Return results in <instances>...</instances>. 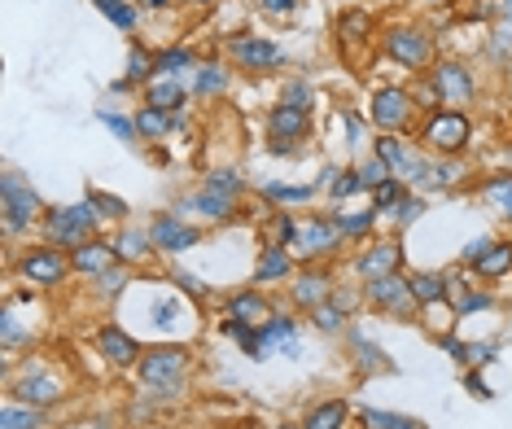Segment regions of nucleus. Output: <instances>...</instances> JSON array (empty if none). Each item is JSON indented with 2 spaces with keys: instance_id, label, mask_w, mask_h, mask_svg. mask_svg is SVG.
I'll list each match as a JSON object with an SVG mask.
<instances>
[{
  "instance_id": "obj_1",
  "label": "nucleus",
  "mask_w": 512,
  "mask_h": 429,
  "mask_svg": "<svg viewBox=\"0 0 512 429\" xmlns=\"http://www.w3.org/2000/svg\"><path fill=\"white\" fill-rule=\"evenodd\" d=\"M5 390H9V399L49 412V408H57V403L66 399V394H71V377H66L57 364H49V359L27 355L18 368H9Z\"/></svg>"
},
{
  "instance_id": "obj_2",
  "label": "nucleus",
  "mask_w": 512,
  "mask_h": 429,
  "mask_svg": "<svg viewBox=\"0 0 512 429\" xmlns=\"http://www.w3.org/2000/svg\"><path fill=\"white\" fill-rule=\"evenodd\" d=\"M377 53L412 75H429L438 62V40L425 22H390V27H381Z\"/></svg>"
},
{
  "instance_id": "obj_3",
  "label": "nucleus",
  "mask_w": 512,
  "mask_h": 429,
  "mask_svg": "<svg viewBox=\"0 0 512 429\" xmlns=\"http://www.w3.org/2000/svg\"><path fill=\"white\" fill-rule=\"evenodd\" d=\"M189 373H193V351L189 346H149L136 364V381L154 394V399H176L189 386Z\"/></svg>"
},
{
  "instance_id": "obj_4",
  "label": "nucleus",
  "mask_w": 512,
  "mask_h": 429,
  "mask_svg": "<svg viewBox=\"0 0 512 429\" xmlns=\"http://www.w3.org/2000/svg\"><path fill=\"white\" fill-rule=\"evenodd\" d=\"M9 272H14L22 285H31V289H62L75 276V263H71V250L49 246V241H36V246L18 250L14 259H9Z\"/></svg>"
},
{
  "instance_id": "obj_5",
  "label": "nucleus",
  "mask_w": 512,
  "mask_h": 429,
  "mask_svg": "<svg viewBox=\"0 0 512 429\" xmlns=\"http://www.w3.org/2000/svg\"><path fill=\"white\" fill-rule=\"evenodd\" d=\"M364 119L377 136H407V132H416V123H421V110H416V101H412V88L381 84V88H372Z\"/></svg>"
},
{
  "instance_id": "obj_6",
  "label": "nucleus",
  "mask_w": 512,
  "mask_h": 429,
  "mask_svg": "<svg viewBox=\"0 0 512 429\" xmlns=\"http://www.w3.org/2000/svg\"><path fill=\"white\" fill-rule=\"evenodd\" d=\"M416 141L429 158H464V149L473 141V119L464 110L442 106L416 123Z\"/></svg>"
},
{
  "instance_id": "obj_7",
  "label": "nucleus",
  "mask_w": 512,
  "mask_h": 429,
  "mask_svg": "<svg viewBox=\"0 0 512 429\" xmlns=\"http://www.w3.org/2000/svg\"><path fill=\"white\" fill-rule=\"evenodd\" d=\"M101 233V215L92 211V202L84 197V202L75 206H49L40 219V241H49V246H62V250H75L84 246L88 237Z\"/></svg>"
},
{
  "instance_id": "obj_8",
  "label": "nucleus",
  "mask_w": 512,
  "mask_h": 429,
  "mask_svg": "<svg viewBox=\"0 0 512 429\" xmlns=\"http://www.w3.org/2000/svg\"><path fill=\"white\" fill-rule=\"evenodd\" d=\"M342 233H337V224L329 215L311 211V215H298L294 224V241H289V250H294L298 263H333L337 254H342Z\"/></svg>"
},
{
  "instance_id": "obj_9",
  "label": "nucleus",
  "mask_w": 512,
  "mask_h": 429,
  "mask_svg": "<svg viewBox=\"0 0 512 429\" xmlns=\"http://www.w3.org/2000/svg\"><path fill=\"white\" fill-rule=\"evenodd\" d=\"M364 311H377L386 320H399V324H412L421 316V303H416L412 285H407V272H394V276H381V281H368L364 285Z\"/></svg>"
},
{
  "instance_id": "obj_10",
  "label": "nucleus",
  "mask_w": 512,
  "mask_h": 429,
  "mask_svg": "<svg viewBox=\"0 0 512 429\" xmlns=\"http://www.w3.org/2000/svg\"><path fill=\"white\" fill-rule=\"evenodd\" d=\"M460 268L482 285H495V281H504V276H512V233L469 241L460 254Z\"/></svg>"
},
{
  "instance_id": "obj_11",
  "label": "nucleus",
  "mask_w": 512,
  "mask_h": 429,
  "mask_svg": "<svg viewBox=\"0 0 512 429\" xmlns=\"http://www.w3.org/2000/svg\"><path fill=\"white\" fill-rule=\"evenodd\" d=\"M224 62L232 71H246V75H272L285 66V49H281V40H267V36H228Z\"/></svg>"
},
{
  "instance_id": "obj_12",
  "label": "nucleus",
  "mask_w": 512,
  "mask_h": 429,
  "mask_svg": "<svg viewBox=\"0 0 512 429\" xmlns=\"http://www.w3.org/2000/svg\"><path fill=\"white\" fill-rule=\"evenodd\" d=\"M316 127V114L311 106H289V101H276L263 119V132H267V149L272 154H289L294 145H302Z\"/></svg>"
},
{
  "instance_id": "obj_13",
  "label": "nucleus",
  "mask_w": 512,
  "mask_h": 429,
  "mask_svg": "<svg viewBox=\"0 0 512 429\" xmlns=\"http://www.w3.org/2000/svg\"><path fill=\"white\" fill-rule=\"evenodd\" d=\"M337 289V276H333V263H298L294 281L285 285V298L298 316H311L320 303H329Z\"/></svg>"
},
{
  "instance_id": "obj_14",
  "label": "nucleus",
  "mask_w": 512,
  "mask_h": 429,
  "mask_svg": "<svg viewBox=\"0 0 512 429\" xmlns=\"http://www.w3.org/2000/svg\"><path fill=\"white\" fill-rule=\"evenodd\" d=\"M403 263H407L403 241H399V233H390V237L364 241V246L355 250V259H351V272H355L359 285H368V281H381V276L403 272Z\"/></svg>"
},
{
  "instance_id": "obj_15",
  "label": "nucleus",
  "mask_w": 512,
  "mask_h": 429,
  "mask_svg": "<svg viewBox=\"0 0 512 429\" xmlns=\"http://www.w3.org/2000/svg\"><path fill=\"white\" fill-rule=\"evenodd\" d=\"M0 193H5V233L9 237L27 233V228H40V219H44L49 206L40 202V193L31 189V184H22L18 176H5Z\"/></svg>"
},
{
  "instance_id": "obj_16",
  "label": "nucleus",
  "mask_w": 512,
  "mask_h": 429,
  "mask_svg": "<svg viewBox=\"0 0 512 429\" xmlns=\"http://www.w3.org/2000/svg\"><path fill=\"white\" fill-rule=\"evenodd\" d=\"M429 79H434L438 92H442V106L469 110L477 101V79H473V71L460 62V57H438L434 71H429Z\"/></svg>"
},
{
  "instance_id": "obj_17",
  "label": "nucleus",
  "mask_w": 512,
  "mask_h": 429,
  "mask_svg": "<svg viewBox=\"0 0 512 429\" xmlns=\"http://www.w3.org/2000/svg\"><path fill=\"white\" fill-rule=\"evenodd\" d=\"M333 40L342 53H355V49H377L381 40V27H377V14L364 5H346L333 22Z\"/></svg>"
},
{
  "instance_id": "obj_18",
  "label": "nucleus",
  "mask_w": 512,
  "mask_h": 429,
  "mask_svg": "<svg viewBox=\"0 0 512 429\" xmlns=\"http://www.w3.org/2000/svg\"><path fill=\"white\" fill-rule=\"evenodd\" d=\"M149 237H154L158 254H184V250H197L206 241V228L193 224V219H184L176 211L167 215H154V224H149Z\"/></svg>"
},
{
  "instance_id": "obj_19",
  "label": "nucleus",
  "mask_w": 512,
  "mask_h": 429,
  "mask_svg": "<svg viewBox=\"0 0 512 429\" xmlns=\"http://www.w3.org/2000/svg\"><path fill=\"white\" fill-rule=\"evenodd\" d=\"M294 272H298V259H294V250L289 246H272V241H263L259 254H254V272H250V285H259V289H272V285H289L294 281Z\"/></svg>"
},
{
  "instance_id": "obj_20",
  "label": "nucleus",
  "mask_w": 512,
  "mask_h": 429,
  "mask_svg": "<svg viewBox=\"0 0 512 429\" xmlns=\"http://www.w3.org/2000/svg\"><path fill=\"white\" fill-rule=\"evenodd\" d=\"M92 346H97V355L106 359L110 368H136L141 364V355H145V346L136 342L127 329H119V324H97Z\"/></svg>"
},
{
  "instance_id": "obj_21",
  "label": "nucleus",
  "mask_w": 512,
  "mask_h": 429,
  "mask_svg": "<svg viewBox=\"0 0 512 429\" xmlns=\"http://www.w3.org/2000/svg\"><path fill=\"white\" fill-rule=\"evenodd\" d=\"M110 241H114V254H119L123 268H149V263L158 259V246H154V237H149V228L119 224L110 233Z\"/></svg>"
},
{
  "instance_id": "obj_22",
  "label": "nucleus",
  "mask_w": 512,
  "mask_h": 429,
  "mask_svg": "<svg viewBox=\"0 0 512 429\" xmlns=\"http://www.w3.org/2000/svg\"><path fill=\"white\" fill-rule=\"evenodd\" d=\"M272 316H276V311H272V298H267V289L246 285V289H237V294H228V320L246 324V329H263Z\"/></svg>"
},
{
  "instance_id": "obj_23",
  "label": "nucleus",
  "mask_w": 512,
  "mask_h": 429,
  "mask_svg": "<svg viewBox=\"0 0 512 429\" xmlns=\"http://www.w3.org/2000/svg\"><path fill=\"white\" fill-rule=\"evenodd\" d=\"M329 219L337 224V233H342L346 246H364V241L377 237V224H381V215H377V206H355V211H346V206H333Z\"/></svg>"
},
{
  "instance_id": "obj_24",
  "label": "nucleus",
  "mask_w": 512,
  "mask_h": 429,
  "mask_svg": "<svg viewBox=\"0 0 512 429\" xmlns=\"http://www.w3.org/2000/svg\"><path fill=\"white\" fill-rule=\"evenodd\" d=\"M473 197H477V206H486V211L512 233V171H495V176L477 180Z\"/></svg>"
},
{
  "instance_id": "obj_25",
  "label": "nucleus",
  "mask_w": 512,
  "mask_h": 429,
  "mask_svg": "<svg viewBox=\"0 0 512 429\" xmlns=\"http://www.w3.org/2000/svg\"><path fill=\"white\" fill-rule=\"evenodd\" d=\"M71 263H75V276H88L92 281V276L119 268V254H114V241L106 233H97V237H88L84 246L71 250Z\"/></svg>"
},
{
  "instance_id": "obj_26",
  "label": "nucleus",
  "mask_w": 512,
  "mask_h": 429,
  "mask_svg": "<svg viewBox=\"0 0 512 429\" xmlns=\"http://www.w3.org/2000/svg\"><path fill=\"white\" fill-rule=\"evenodd\" d=\"M189 206L193 215H202L206 224H232L237 219V211H241V202H232V197H224V193H215V189H197V193H189Z\"/></svg>"
},
{
  "instance_id": "obj_27",
  "label": "nucleus",
  "mask_w": 512,
  "mask_h": 429,
  "mask_svg": "<svg viewBox=\"0 0 512 429\" xmlns=\"http://www.w3.org/2000/svg\"><path fill=\"white\" fill-rule=\"evenodd\" d=\"M189 84L176 75H158L154 84H145V106H154V110H167V114H180L184 106H189Z\"/></svg>"
},
{
  "instance_id": "obj_28",
  "label": "nucleus",
  "mask_w": 512,
  "mask_h": 429,
  "mask_svg": "<svg viewBox=\"0 0 512 429\" xmlns=\"http://www.w3.org/2000/svg\"><path fill=\"white\" fill-rule=\"evenodd\" d=\"M486 53H491V62H512V0H504V5L491 9Z\"/></svg>"
},
{
  "instance_id": "obj_29",
  "label": "nucleus",
  "mask_w": 512,
  "mask_h": 429,
  "mask_svg": "<svg viewBox=\"0 0 512 429\" xmlns=\"http://www.w3.org/2000/svg\"><path fill=\"white\" fill-rule=\"evenodd\" d=\"M351 416H355V408L346 399H320L302 412V429H346Z\"/></svg>"
},
{
  "instance_id": "obj_30",
  "label": "nucleus",
  "mask_w": 512,
  "mask_h": 429,
  "mask_svg": "<svg viewBox=\"0 0 512 429\" xmlns=\"http://www.w3.org/2000/svg\"><path fill=\"white\" fill-rule=\"evenodd\" d=\"M232 66L228 62H197L193 66V79H189V88L197 92V97H224L228 84H232Z\"/></svg>"
},
{
  "instance_id": "obj_31",
  "label": "nucleus",
  "mask_w": 512,
  "mask_h": 429,
  "mask_svg": "<svg viewBox=\"0 0 512 429\" xmlns=\"http://www.w3.org/2000/svg\"><path fill=\"white\" fill-rule=\"evenodd\" d=\"M407 285H412V294H416V303L425 307H438V303H447V272H407Z\"/></svg>"
},
{
  "instance_id": "obj_32",
  "label": "nucleus",
  "mask_w": 512,
  "mask_h": 429,
  "mask_svg": "<svg viewBox=\"0 0 512 429\" xmlns=\"http://www.w3.org/2000/svg\"><path fill=\"white\" fill-rule=\"evenodd\" d=\"M132 127H136V136H141V141H167L171 127H176V114L141 106V110H132Z\"/></svg>"
},
{
  "instance_id": "obj_33",
  "label": "nucleus",
  "mask_w": 512,
  "mask_h": 429,
  "mask_svg": "<svg viewBox=\"0 0 512 429\" xmlns=\"http://www.w3.org/2000/svg\"><path fill=\"white\" fill-rule=\"evenodd\" d=\"M324 176H329V180H324V189H329V197L337 206L351 202V197H359V193H368L364 180H359V171H355V162H351V167H329Z\"/></svg>"
},
{
  "instance_id": "obj_34",
  "label": "nucleus",
  "mask_w": 512,
  "mask_h": 429,
  "mask_svg": "<svg viewBox=\"0 0 512 429\" xmlns=\"http://www.w3.org/2000/svg\"><path fill=\"white\" fill-rule=\"evenodd\" d=\"M158 79V62H154V49H145V44H132V53H127V79L119 88H136V84H154Z\"/></svg>"
},
{
  "instance_id": "obj_35",
  "label": "nucleus",
  "mask_w": 512,
  "mask_h": 429,
  "mask_svg": "<svg viewBox=\"0 0 512 429\" xmlns=\"http://www.w3.org/2000/svg\"><path fill=\"white\" fill-rule=\"evenodd\" d=\"M355 171H359V180H364V189H368V193H372V189H381V184H390V180H399V176L390 171V162L381 158L377 149H368V154L355 162Z\"/></svg>"
},
{
  "instance_id": "obj_36",
  "label": "nucleus",
  "mask_w": 512,
  "mask_h": 429,
  "mask_svg": "<svg viewBox=\"0 0 512 429\" xmlns=\"http://www.w3.org/2000/svg\"><path fill=\"white\" fill-rule=\"evenodd\" d=\"M307 320H311V329H316V333H324V338H337V333H346V324H351V316H346L333 298H329V303H320Z\"/></svg>"
},
{
  "instance_id": "obj_37",
  "label": "nucleus",
  "mask_w": 512,
  "mask_h": 429,
  "mask_svg": "<svg viewBox=\"0 0 512 429\" xmlns=\"http://www.w3.org/2000/svg\"><path fill=\"white\" fill-rule=\"evenodd\" d=\"M127 281H132V268H110V272H101V276H92V298L97 303H114V298L127 289Z\"/></svg>"
},
{
  "instance_id": "obj_38",
  "label": "nucleus",
  "mask_w": 512,
  "mask_h": 429,
  "mask_svg": "<svg viewBox=\"0 0 512 429\" xmlns=\"http://www.w3.org/2000/svg\"><path fill=\"white\" fill-rule=\"evenodd\" d=\"M294 224H298L294 211H267L263 215V241H272V246H289V241H294Z\"/></svg>"
},
{
  "instance_id": "obj_39",
  "label": "nucleus",
  "mask_w": 512,
  "mask_h": 429,
  "mask_svg": "<svg viewBox=\"0 0 512 429\" xmlns=\"http://www.w3.org/2000/svg\"><path fill=\"white\" fill-rule=\"evenodd\" d=\"M44 425V408H31V403L9 399L5 416H0V429H40Z\"/></svg>"
},
{
  "instance_id": "obj_40",
  "label": "nucleus",
  "mask_w": 512,
  "mask_h": 429,
  "mask_svg": "<svg viewBox=\"0 0 512 429\" xmlns=\"http://www.w3.org/2000/svg\"><path fill=\"white\" fill-rule=\"evenodd\" d=\"M154 62H158V75H193V66H197V57L189 49H154Z\"/></svg>"
},
{
  "instance_id": "obj_41",
  "label": "nucleus",
  "mask_w": 512,
  "mask_h": 429,
  "mask_svg": "<svg viewBox=\"0 0 512 429\" xmlns=\"http://www.w3.org/2000/svg\"><path fill=\"white\" fill-rule=\"evenodd\" d=\"M84 197L92 202V211H97L101 219H110V224H127V215H132L123 197H114V193H106V189H88Z\"/></svg>"
},
{
  "instance_id": "obj_42",
  "label": "nucleus",
  "mask_w": 512,
  "mask_h": 429,
  "mask_svg": "<svg viewBox=\"0 0 512 429\" xmlns=\"http://www.w3.org/2000/svg\"><path fill=\"white\" fill-rule=\"evenodd\" d=\"M202 184H206V189H215V193H224V197H232V202H241V197L250 193L246 180H241L237 171H228V167H224V171H206Z\"/></svg>"
},
{
  "instance_id": "obj_43",
  "label": "nucleus",
  "mask_w": 512,
  "mask_h": 429,
  "mask_svg": "<svg viewBox=\"0 0 512 429\" xmlns=\"http://www.w3.org/2000/svg\"><path fill=\"white\" fill-rule=\"evenodd\" d=\"M421 215H425V197H421V193H412V189H407V193H403V202L390 211V219H394V228H399V233H403V228H412Z\"/></svg>"
},
{
  "instance_id": "obj_44",
  "label": "nucleus",
  "mask_w": 512,
  "mask_h": 429,
  "mask_svg": "<svg viewBox=\"0 0 512 429\" xmlns=\"http://www.w3.org/2000/svg\"><path fill=\"white\" fill-rule=\"evenodd\" d=\"M412 101H416V110H421V119H425V114H434V110H442V92H438V84L429 75H416Z\"/></svg>"
},
{
  "instance_id": "obj_45",
  "label": "nucleus",
  "mask_w": 512,
  "mask_h": 429,
  "mask_svg": "<svg viewBox=\"0 0 512 429\" xmlns=\"http://www.w3.org/2000/svg\"><path fill=\"white\" fill-rule=\"evenodd\" d=\"M403 193H407V184H403V180H390V184H381V189H372L368 197H372V206H377V215L386 219L394 206L403 202Z\"/></svg>"
},
{
  "instance_id": "obj_46",
  "label": "nucleus",
  "mask_w": 512,
  "mask_h": 429,
  "mask_svg": "<svg viewBox=\"0 0 512 429\" xmlns=\"http://www.w3.org/2000/svg\"><path fill=\"white\" fill-rule=\"evenodd\" d=\"M101 14H106L114 27H123V31H136V27H141V9H136L132 0H110Z\"/></svg>"
},
{
  "instance_id": "obj_47",
  "label": "nucleus",
  "mask_w": 512,
  "mask_h": 429,
  "mask_svg": "<svg viewBox=\"0 0 512 429\" xmlns=\"http://www.w3.org/2000/svg\"><path fill=\"white\" fill-rule=\"evenodd\" d=\"M250 5L272 22H294V14H298V0H250Z\"/></svg>"
},
{
  "instance_id": "obj_48",
  "label": "nucleus",
  "mask_w": 512,
  "mask_h": 429,
  "mask_svg": "<svg viewBox=\"0 0 512 429\" xmlns=\"http://www.w3.org/2000/svg\"><path fill=\"white\" fill-rule=\"evenodd\" d=\"M259 338H263V346L289 342V338H294V320H289V316H272V320H267L263 329H259Z\"/></svg>"
},
{
  "instance_id": "obj_49",
  "label": "nucleus",
  "mask_w": 512,
  "mask_h": 429,
  "mask_svg": "<svg viewBox=\"0 0 512 429\" xmlns=\"http://www.w3.org/2000/svg\"><path fill=\"white\" fill-rule=\"evenodd\" d=\"M333 303L342 307L346 316H355V311H364V285H351V289H346V285H337V289H333Z\"/></svg>"
},
{
  "instance_id": "obj_50",
  "label": "nucleus",
  "mask_w": 512,
  "mask_h": 429,
  "mask_svg": "<svg viewBox=\"0 0 512 429\" xmlns=\"http://www.w3.org/2000/svg\"><path fill=\"white\" fill-rule=\"evenodd\" d=\"M267 202H302V197H316V189H281V184H272V189H263Z\"/></svg>"
},
{
  "instance_id": "obj_51",
  "label": "nucleus",
  "mask_w": 512,
  "mask_h": 429,
  "mask_svg": "<svg viewBox=\"0 0 512 429\" xmlns=\"http://www.w3.org/2000/svg\"><path fill=\"white\" fill-rule=\"evenodd\" d=\"M495 355V342H477V346H464V355H460V364H469V368H482L486 364V359H491Z\"/></svg>"
},
{
  "instance_id": "obj_52",
  "label": "nucleus",
  "mask_w": 512,
  "mask_h": 429,
  "mask_svg": "<svg viewBox=\"0 0 512 429\" xmlns=\"http://www.w3.org/2000/svg\"><path fill=\"white\" fill-rule=\"evenodd\" d=\"M281 101H289V106H311V88L307 84H289L281 92Z\"/></svg>"
},
{
  "instance_id": "obj_53",
  "label": "nucleus",
  "mask_w": 512,
  "mask_h": 429,
  "mask_svg": "<svg viewBox=\"0 0 512 429\" xmlns=\"http://www.w3.org/2000/svg\"><path fill=\"white\" fill-rule=\"evenodd\" d=\"M464 381H469V390L477 394V399H486V394H491V390L482 386V373H477V368H469V377H464Z\"/></svg>"
},
{
  "instance_id": "obj_54",
  "label": "nucleus",
  "mask_w": 512,
  "mask_h": 429,
  "mask_svg": "<svg viewBox=\"0 0 512 429\" xmlns=\"http://www.w3.org/2000/svg\"><path fill=\"white\" fill-rule=\"evenodd\" d=\"M141 5H149V9H171V0H141Z\"/></svg>"
},
{
  "instance_id": "obj_55",
  "label": "nucleus",
  "mask_w": 512,
  "mask_h": 429,
  "mask_svg": "<svg viewBox=\"0 0 512 429\" xmlns=\"http://www.w3.org/2000/svg\"><path fill=\"white\" fill-rule=\"evenodd\" d=\"M272 429H302V421H276Z\"/></svg>"
},
{
  "instance_id": "obj_56",
  "label": "nucleus",
  "mask_w": 512,
  "mask_h": 429,
  "mask_svg": "<svg viewBox=\"0 0 512 429\" xmlns=\"http://www.w3.org/2000/svg\"><path fill=\"white\" fill-rule=\"evenodd\" d=\"M92 5H101V9H106V5H110V0H92Z\"/></svg>"
}]
</instances>
